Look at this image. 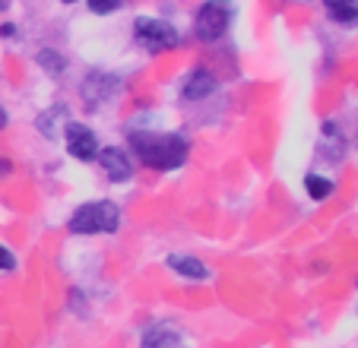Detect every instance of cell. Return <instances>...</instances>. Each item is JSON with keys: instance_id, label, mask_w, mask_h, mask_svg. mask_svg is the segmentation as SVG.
<instances>
[{"instance_id": "30bf717a", "label": "cell", "mask_w": 358, "mask_h": 348, "mask_svg": "<svg viewBox=\"0 0 358 348\" xmlns=\"http://www.w3.org/2000/svg\"><path fill=\"white\" fill-rule=\"evenodd\" d=\"M175 345H181V329L169 320L152 323L143 333V342H140V348H175Z\"/></svg>"}, {"instance_id": "ffe728a7", "label": "cell", "mask_w": 358, "mask_h": 348, "mask_svg": "<svg viewBox=\"0 0 358 348\" xmlns=\"http://www.w3.org/2000/svg\"><path fill=\"white\" fill-rule=\"evenodd\" d=\"M7 7H10V0H0V13H3Z\"/></svg>"}, {"instance_id": "603a6c76", "label": "cell", "mask_w": 358, "mask_h": 348, "mask_svg": "<svg viewBox=\"0 0 358 348\" xmlns=\"http://www.w3.org/2000/svg\"><path fill=\"white\" fill-rule=\"evenodd\" d=\"M175 348H184V345H175Z\"/></svg>"}, {"instance_id": "52a82bcc", "label": "cell", "mask_w": 358, "mask_h": 348, "mask_svg": "<svg viewBox=\"0 0 358 348\" xmlns=\"http://www.w3.org/2000/svg\"><path fill=\"white\" fill-rule=\"evenodd\" d=\"M99 168L105 171V177L115 184H127L134 177V161L127 159V152L117 146H108V149H99Z\"/></svg>"}, {"instance_id": "ba28073f", "label": "cell", "mask_w": 358, "mask_h": 348, "mask_svg": "<svg viewBox=\"0 0 358 348\" xmlns=\"http://www.w3.org/2000/svg\"><path fill=\"white\" fill-rule=\"evenodd\" d=\"M213 92H216V76H213L206 67L190 70L181 82V99L184 101H203V99H210Z\"/></svg>"}, {"instance_id": "e0dca14e", "label": "cell", "mask_w": 358, "mask_h": 348, "mask_svg": "<svg viewBox=\"0 0 358 348\" xmlns=\"http://www.w3.org/2000/svg\"><path fill=\"white\" fill-rule=\"evenodd\" d=\"M10 174H13V161L0 159V181H3V177H10Z\"/></svg>"}, {"instance_id": "7a4b0ae2", "label": "cell", "mask_w": 358, "mask_h": 348, "mask_svg": "<svg viewBox=\"0 0 358 348\" xmlns=\"http://www.w3.org/2000/svg\"><path fill=\"white\" fill-rule=\"evenodd\" d=\"M121 228V206L111 200H92V203H83V206L73 209L67 222V231L70 235H80V238H92V235H115Z\"/></svg>"}, {"instance_id": "8fae6325", "label": "cell", "mask_w": 358, "mask_h": 348, "mask_svg": "<svg viewBox=\"0 0 358 348\" xmlns=\"http://www.w3.org/2000/svg\"><path fill=\"white\" fill-rule=\"evenodd\" d=\"M320 3L336 26H358V0H320Z\"/></svg>"}, {"instance_id": "44dd1931", "label": "cell", "mask_w": 358, "mask_h": 348, "mask_svg": "<svg viewBox=\"0 0 358 348\" xmlns=\"http://www.w3.org/2000/svg\"><path fill=\"white\" fill-rule=\"evenodd\" d=\"M61 3H80V0H61Z\"/></svg>"}, {"instance_id": "ac0fdd59", "label": "cell", "mask_w": 358, "mask_h": 348, "mask_svg": "<svg viewBox=\"0 0 358 348\" xmlns=\"http://www.w3.org/2000/svg\"><path fill=\"white\" fill-rule=\"evenodd\" d=\"M13 35H16L13 22H3V26H0V38H13Z\"/></svg>"}, {"instance_id": "6da1fadb", "label": "cell", "mask_w": 358, "mask_h": 348, "mask_svg": "<svg viewBox=\"0 0 358 348\" xmlns=\"http://www.w3.org/2000/svg\"><path fill=\"white\" fill-rule=\"evenodd\" d=\"M130 149L140 165L152 171H178L190 155V143L181 133H159V130H134Z\"/></svg>"}, {"instance_id": "2e32d148", "label": "cell", "mask_w": 358, "mask_h": 348, "mask_svg": "<svg viewBox=\"0 0 358 348\" xmlns=\"http://www.w3.org/2000/svg\"><path fill=\"white\" fill-rule=\"evenodd\" d=\"M16 269V256L13 250H7L3 244H0V273H13Z\"/></svg>"}, {"instance_id": "277c9868", "label": "cell", "mask_w": 358, "mask_h": 348, "mask_svg": "<svg viewBox=\"0 0 358 348\" xmlns=\"http://www.w3.org/2000/svg\"><path fill=\"white\" fill-rule=\"evenodd\" d=\"M134 41L149 54H165L181 48V32L171 22L156 20V16H136L134 20Z\"/></svg>"}, {"instance_id": "5bb4252c", "label": "cell", "mask_w": 358, "mask_h": 348, "mask_svg": "<svg viewBox=\"0 0 358 348\" xmlns=\"http://www.w3.org/2000/svg\"><path fill=\"white\" fill-rule=\"evenodd\" d=\"M35 64H38L48 76H64L67 73V57H64L61 51H55V48H41V51L35 54Z\"/></svg>"}, {"instance_id": "7402d4cb", "label": "cell", "mask_w": 358, "mask_h": 348, "mask_svg": "<svg viewBox=\"0 0 358 348\" xmlns=\"http://www.w3.org/2000/svg\"><path fill=\"white\" fill-rule=\"evenodd\" d=\"M295 3H308V0H295Z\"/></svg>"}, {"instance_id": "8992f818", "label": "cell", "mask_w": 358, "mask_h": 348, "mask_svg": "<svg viewBox=\"0 0 358 348\" xmlns=\"http://www.w3.org/2000/svg\"><path fill=\"white\" fill-rule=\"evenodd\" d=\"M117 89H121V80H115L111 73H101V70H92L83 80V101H86L89 111H99L101 105L117 99Z\"/></svg>"}, {"instance_id": "5b68a950", "label": "cell", "mask_w": 358, "mask_h": 348, "mask_svg": "<svg viewBox=\"0 0 358 348\" xmlns=\"http://www.w3.org/2000/svg\"><path fill=\"white\" fill-rule=\"evenodd\" d=\"M64 143H67V152L70 159L76 161H95L99 159V133H95L89 124H80V121H70L67 127H64Z\"/></svg>"}, {"instance_id": "9a60e30c", "label": "cell", "mask_w": 358, "mask_h": 348, "mask_svg": "<svg viewBox=\"0 0 358 348\" xmlns=\"http://www.w3.org/2000/svg\"><path fill=\"white\" fill-rule=\"evenodd\" d=\"M127 0H86V7H89V13H95V16H108V13H115V10H121Z\"/></svg>"}, {"instance_id": "3957f363", "label": "cell", "mask_w": 358, "mask_h": 348, "mask_svg": "<svg viewBox=\"0 0 358 348\" xmlns=\"http://www.w3.org/2000/svg\"><path fill=\"white\" fill-rule=\"evenodd\" d=\"M235 22V3L231 0H203L194 13V35L203 45H216L229 35Z\"/></svg>"}, {"instance_id": "7c38bea8", "label": "cell", "mask_w": 358, "mask_h": 348, "mask_svg": "<svg viewBox=\"0 0 358 348\" xmlns=\"http://www.w3.org/2000/svg\"><path fill=\"white\" fill-rule=\"evenodd\" d=\"M67 124L70 121H67V108L64 105H55V108H48V111L38 114V130H41V136H48V140L61 136Z\"/></svg>"}, {"instance_id": "9c48e42d", "label": "cell", "mask_w": 358, "mask_h": 348, "mask_svg": "<svg viewBox=\"0 0 358 348\" xmlns=\"http://www.w3.org/2000/svg\"><path fill=\"white\" fill-rule=\"evenodd\" d=\"M169 269L178 275V279H187V282H210L213 279V269L200 260V256H190V254H171Z\"/></svg>"}, {"instance_id": "d6986e66", "label": "cell", "mask_w": 358, "mask_h": 348, "mask_svg": "<svg viewBox=\"0 0 358 348\" xmlns=\"http://www.w3.org/2000/svg\"><path fill=\"white\" fill-rule=\"evenodd\" d=\"M10 117H7V108H0V130H7Z\"/></svg>"}, {"instance_id": "4fadbf2b", "label": "cell", "mask_w": 358, "mask_h": 348, "mask_svg": "<svg viewBox=\"0 0 358 348\" xmlns=\"http://www.w3.org/2000/svg\"><path fill=\"white\" fill-rule=\"evenodd\" d=\"M333 190H336L333 177H327V174H317V171H308V174H304V194L311 196L314 203L330 200Z\"/></svg>"}]
</instances>
